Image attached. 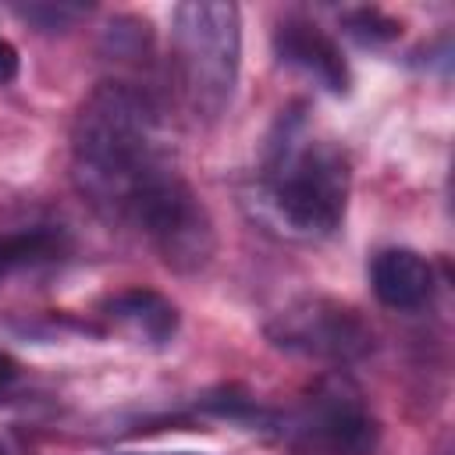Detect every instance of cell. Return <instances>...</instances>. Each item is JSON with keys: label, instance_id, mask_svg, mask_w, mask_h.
<instances>
[{"label": "cell", "instance_id": "13", "mask_svg": "<svg viewBox=\"0 0 455 455\" xmlns=\"http://www.w3.org/2000/svg\"><path fill=\"white\" fill-rule=\"evenodd\" d=\"M419 53H427V68H437L441 78L451 75V32H441L434 43H427Z\"/></svg>", "mask_w": 455, "mask_h": 455}, {"label": "cell", "instance_id": "12", "mask_svg": "<svg viewBox=\"0 0 455 455\" xmlns=\"http://www.w3.org/2000/svg\"><path fill=\"white\" fill-rule=\"evenodd\" d=\"M11 11L28 21L39 32H68L75 21L89 14V4H68V0H28V4H11Z\"/></svg>", "mask_w": 455, "mask_h": 455}, {"label": "cell", "instance_id": "16", "mask_svg": "<svg viewBox=\"0 0 455 455\" xmlns=\"http://www.w3.org/2000/svg\"><path fill=\"white\" fill-rule=\"evenodd\" d=\"M110 455H199V451H110Z\"/></svg>", "mask_w": 455, "mask_h": 455}, {"label": "cell", "instance_id": "8", "mask_svg": "<svg viewBox=\"0 0 455 455\" xmlns=\"http://www.w3.org/2000/svg\"><path fill=\"white\" fill-rule=\"evenodd\" d=\"M370 288L384 309L412 313L434 295V267L416 249H380L370 259Z\"/></svg>", "mask_w": 455, "mask_h": 455}, {"label": "cell", "instance_id": "9", "mask_svg": "<svg viewBox=\"0 0 455 455\" xmlns=\"http://www.w3.org/2000/svg\"><path fill=\"white\" fill-rule=\"evenodd\" d=\"M71 252V238L60 224H32L0 235V281L21 270L60 263Z\"/></svg>", "mask_w": 455, "mask_h": 455}, {"label": "cell", "instance_id": "7", "mask_svg": "<svg viewBox=\"0 0 455 455\" xmlns=\"http://www.w3.org/2000/svg\"><path fill=\"white\" fill-rule=\"evenodd\" d=\"M100 316L117 327L124 338H132L135 345H146V348H167L181 327V313L178 306L160 295L156 288H124V291H114L100 302Z\"/></svg>", "mask_w": 455, "mask_h": 455}, {"label": "cell", "instance_id": "15", "mask_svg": "<svg viewBox=\"0 0 455 455\" xmlns=\"http://www.w3.org/2000/svg\"><path fill=\"white\" fill-rule=\"evenodd\" d=\"M18 373H21V366H18V359H14L11 352H4V348H0V395H7V391L14 387V380H18Z\"/></svg>", "mask_w": 455, "mask_h": 455}, {"label": "cell", "instance_id": "3", "mask_svg": "<svg viewBox=\"0 0 455 455\" xmlns=\"http://www.w3.org/2000/svg\"><path fill=\"white\" fill-rule=\"evenodd\" d=\"M242 14L228 0H185L171 11L167 75L181 110L196 124H217L238 85Z\"/></svg>", "mask_w": 455, "mask_h": 455}, {"label": "cell", "instance_id": "14", "mask_svg": "<svg viewBox=\"0 0 455 455\" xmlns=\"http://www.w3.org/2000/svg\"><path fill=\"white\" fill-rule=\"evenodd\" d=\"M18 68H21V60H18V50H14V43L0 36V85L14 82V78H18Z\"/></svg>", "mask_w": 455, "mask_h": 455}, {"label": "cell", "instance_id": "17", "mask_svg": "<svg viewBox=\"0 0 455 455\" xmlns=\"http://www.w3.org/2000/svg\"><path fill=\"white\" fill-rule=\"evenodd\" d=\"M0 455H7V448H4V444H0Z\"/></svg>", "mask_w": 455, "mask_h": 455}, {"label": "cell", "instance_id": "4", "mask_svg": "<svg viewBox=\"0 0 455 455\" xmlns=\"http://www.w3.org/2000/svg\"><path fill=\"white\" fill-rule=\"evenodd\" d=\"M274 434L295 455H373L380 444V419L366 405L359 384L334 370L323 373L295 409L277 412Z\"/></svg>", "mask_w": 455, "mask_h": 455}, {"label": "cell", "instance_id": "2", "mask_svg": "<svg viewBox=\"0 0 455 455\" xmlns=\"http://www.w3.org/2000/svg\"><path fill=\"white\" fill-rule=\"evenodd\" d=\"M348 188L345 149L309 128L302 103L284 107L263 142L252 181L259 217L288 238H331L345 224Z\"/></svg>", "mask_w": 455, "mask_h": 455}, {"label": "cell", "instance_id": "5", "mask_svg": "<svg viewBox=\"0 0 455 455\" xmlns=\"http://www.w3.org/2000/svg\"><path fill=\"white\" fill-rule=\"evenodd\" d=\"M263 334L277 352L331 363L338 370L366 359L377 348L370 320L334 295H299L284 302L267 320Z\"/></svg>", "mask_w": 455, "mask_h": 455}, {"label": "cell", "instance_id": "1", "mask_svg": "<svg viewBox=\"0 0 455 455\" xmlns=\"http://www.w3.org/2000/svg\"><path fill=\"white\" fill-rule=\"evenodd\" d=\"M181 178L156 100L124 78L92 85L71 121V181L82 199L107 224L132 231L135 217Z\"/></svg>", "mask_w": 455, "mask_h": 455}, {"label": "cell", "instance_id": "11", "mask_svg": "<svg viewBox=\"0 0 455 455\" xmlns=\"http://www.w3.org/2000/svg\"><path fill=\"white\" fill-rule=\"evenodd\" d=\"M338 25L359 46H384V43H395L402 36V21L391 18V14H384L380 7H352V11H341Z\"/></svg>", "mask_w": 455, "mask_h": 455}, {"label": "cell", "instance_id": "10", "mask_svg": "<svg viewBox=\"0 0 455 455\" xmlns=\"http://www.w3.org/2000/svg\"><path fill=\"white\" fill-rule=\"evenodd\" d=\"M103 53L114 60H146L153 53V25L139 14H117L103 28Z\"/></svg>", "mask_w": 455, "mask_h": 455}, {"label": "cell", "instance_id": "6", "mask_svg": "<svg viewBox=\"0 0 455 455\" xmlns=\"http://www.w3.org/2000/svg\"><path fill=\"white\" fill-rule=\"evenodd\" d=\"M274 53L284 68L306 75L331 96H345L352 85L348 60L341 46L309 18H284L274 28Z\"/></svg>", "mask_w": 455, "mask_h": 455}]
</instances>
